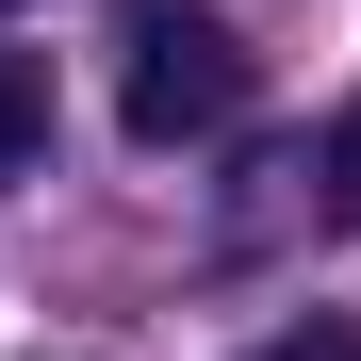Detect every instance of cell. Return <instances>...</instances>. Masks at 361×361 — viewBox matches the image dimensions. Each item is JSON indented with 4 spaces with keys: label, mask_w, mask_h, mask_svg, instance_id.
<instances>
[{
    "label": "cell",
    "mask_w": 361,
    "mask_h": 361,
    "mask_svg": "<svg viewBox=\"0 0 361 361\" xmlns=\"http://www.w3.org/2000/svg\"><path fill=\"white\" fill-rule=\"evenodd\" d=\"M247 361H361V329H345V312H312V329H279V345H247Z\"/></svg>",
    "instance_id": "3"
},
{
    "label": "cell",
    "mask_w": 361,
    "mask_h": 361,
    "mask_svg": "<svg viewBox=\"0 0 361 361\" xmlns=\"http://www.w3.org/2000/svg\"><path fill=\"white\" fill-rule=\"evenodd\" d=\"M33 148H49V66L0 49V164H33Z\"/></svg>",
    "instance_id": "2"
},
{
    "label": "cell",
    "mask_w": 361,
    "mask_h": 361,
    "mask_svg": "<svg viewBox=\"0 0 361 361\" xmlns=\"http://www.w3.org/2000/svg\"><path fill=\"white\" fill-rule=\"evenodd\" d=\"M115 115H132V148H197L247 115V33L197 17V0H148L132 49H115Z\"/></svg>",
    "instance_id": "1"
},
{
    "label": "cell",
    "mask_w": 361,
    "mask_h": 361,
    "mask_svg": "<svg viewBox=\"0 0 361 361\" xmlns=\"http://www.w3.org/2000/svg\"><path fill=\"white\" fill-rule=\"evenodd\" d=\"M0 17H17V0H0Z\"/></svg>",
    "instance_id": "5"
},
{
    "label": "cell",
    "mask_w": 361,
    "mask_h": 361,
    "mask_svg": "<svg viewBox=\"0 0 361 361\" xmlns=\"http://www.w3.org/2000/svg\"><path fill=\"white\" fill-rule=\"evenodd\" d=\"M329 197H345V214H361V99H345V115H329Z\"/></svg>",
    "instance_id": "4"
}]
</instances>
